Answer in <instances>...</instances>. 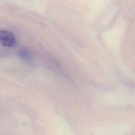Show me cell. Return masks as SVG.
<instances>
[{
    "label": "cell",
    "instance_id": "cell-2",
    "mask_svg": "<svg viewBox=\"0 0 135 135\" xmlns=\"http://www.w3.org/2000/svg\"><path fill=\"white\" fill-rule=\"evenodd\" d=\"M18 56L21 59L26 62L30 61L32 57L30 52L26 48H22L18 51Z\"/></svg>",
    "mask_w": 135,
    "mask_h": 135
},
{
    "label": "cell",
    "instance_id": "cell-1",
    "mask_svg": "<svg viewBox=\"0 0 135 135\" xmlns=\"http://www.w3.org/2000/svg\"><path fill=\"white\" fill-rule=\"evenodd\" d=\"M17 39L12 32L5 30H0V43L6 47H14L17 45Z\"/></svg>",
    "mask_w": 135,
    "mask_h": 135
}]
</instances>
